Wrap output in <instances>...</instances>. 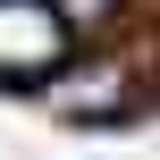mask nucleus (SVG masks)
<instances>
[{
    "instance_id": "f257e3e1",
    "label": "nucleus",
    "mask_w": 160,
    "mask_h": 160,
    "mask_svg": "<svg viewBox=\"0 0 160 160\" xmlns=\"http://www.w3.org/2000/svg\"><path fill=\"white\" fill-rule=\"evenodd\" d=\"M68 59V17L51 0H0V76H51Z\"/></svg>"
}]
</instances>
